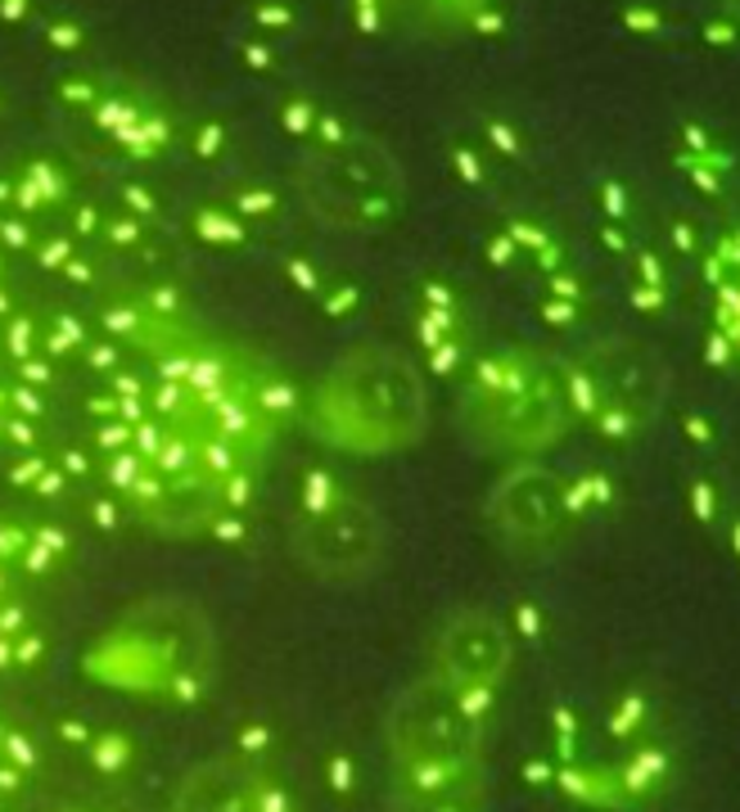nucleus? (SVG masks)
<instances>
[{
    "mask_svg": "<svg viewBox=\"0 0 740 812\" xmlns=\"http://www.w3.org/2000/svg\"><path fill=\"white\" fill-rule=\"evenodd\" d=\"M307 425L321 443L348 456L407 451L429 425L425 379L402 353L384 344H357L312 388Z\"/></svg>",
    "mask_w": 740,
    "mask_h": 812,
    "instance_id": "nucleus-1",
    "label": "nucleus"
},
{
    "mask_svg": "<svg viewBox=\"0 0 740 812\" xmlns=\"http://www.w3.org/2000/svg\"><path fill=\"white\" fill-rule=\"evenodd\" d=\"M465 429L493 451H543L569 425L565 379L524 348L493 353L465 384Z\"/></svg>",
    "mask_w": 740,
    "mask_h": 812,
    "instance_id": "nucleus-2",
    "label": "nucleus"
},
{
    "mask_svg": "<svg viewBox=\"0 0 740 812\" xmlns=\"http://www.w3.org/2000/svg\"><path fill=\"white\" fill-rule=\"evenodd\" d=\"M307 209L339 231H371L402 213V168L366 131H353L339 150H307L298 168Z\"/></svg>",
    "mask_w": 740,
    "mask_h": 812,
    "instance_id": "nucleus-3",
    "label": "nucleus"
},
{
    "mask_svg": "<svg viewBox=\"0 0 740 812\" xmlns=\"http://www.w3.org/2000/svg\"><path fill=\"white\" fill-rule=\"evenodd\" d=\"M663 362L637 338H600L587 348L565 379L569 412L596 420L600 429H641L663 406Z\"/></svg>",
    "mask_w": 740,
    "mask_h": 812,
    "instance_id": "nucleus-4",
    "label": "nucleus"
},
{
    "mask_svg": "<svg viewBox=\"0 0 740 812\" xmlns=\"http://www.w3.org/2000/svg\"><path fill=\"white\" fill-rule=\"evenodd\" d=\"M384 750L388 772L484 763V722L465 713L447 682L425 672L393 700L384 718Z\"/></svg>",
    "mask_w": 740,
    "mask_h": 812,
    "instance_id": "nucleus-5",
    "label": "nucleus"
},
{
    "mask_svg": "<svg viewBox=\"0 0 740 812\" xmlns=\"http://www.w3.org/2000/svg\"><path fill=\"white\" fill-rule=\"evenodd\" d=\"M290 547L298 565L321 582H362L384 565L388 532L375 506L344 488L321 515H303L294 524Z\"/></svg>",
    "mask_w": 740,
    "mask_h": 812,
    "instance_id": "nucleus-6",
    "label": "nucleus"
},
{
    "mask_svg": "<svg viewBox=\"0 0 740 812\" xmlns=\"http://www.w3.org/2000/svg\"><path fill=\"white\" fill-rule=\"evenodd\" d=\"M574 519V488L547 465H515L488 497V524L510 551H547L569 532Z\"/></svg>",
    "mask_w": 740,
    "mask_h": 812,
    "instance_id": "nucleus-7",
    "label": "nucleus"
},
{
    "mask_svg": "<svg viewBox=\"0 0 740 812\" xmlns=\"http://www.w3.org/2000/svg\"><path fill=\"white\" fill-rule=\"evenodd\" d=\"M172 812H298V799L266 763L222 754L185 772Z\"/></svg>",
    "mask_w": 740,
    "mask_h": 812,
    "instance_id": "nucleus-8",
    "label": "nucleus"
},
{
    "mask_svg": "<svg viewBox=\"0 0 740 812\" xmlns=\"http://www.w3.org/2000/svg\"><path fill=\"white\" fill-rule=\"evenodd\" d=\"M510 628L488 609H456L434 637V677L452 691H493L510 672Z\"/></svg>",
    "mask_w": 740,
    "mask_h": 812,
    "instance_id": "nucleus-9",
    "label": "nucleus"
},
{
    "mask_svg": "<svg viewBox=\"0 0 740 812\" xmlns=\"http://www.w3.org/2000/svg\"><path fill=\"white\" fill-rule=\"evenodd\" d=\"M388 812H488V772L429 794H388Z\"/></svg>",
    "mask_w": 740,
    "mask_h": 812,
    "instance_id": "nucleus-10",
    "label": "nucleus"
},
{
    "mask_svg": "<svg viewBox=\"0 0 740 812\" xmlns=\"http://www.w3.org/2000/svg\"><path fill=\"white\" fill-rule=\"evenodd\" d=\"M69 199V176H63L54 163H45V159H32L28 168H23V176L14 181V213L19 217H37V213H50V209H59V203Z\"/></svg>",
    "mask_w": 740,
    "mask_h": 812,
    "instance_id": "nucleus-11",
    "label": "nucleus"
},
{
    "mask_svg": "<svg viewBox=\"0 0 740 812\" xmlns=\"http://www.w3.org/2000/svg\"><path fill=\"white\" fill-rule=\"evenodd\" d=\"M87 759H91L95 772L122 777L131 768V759H136V744H131V735H122V731H95L91 744H87Z\"/></svg>",
    "mask_w": 740,
    "mask_h": 812,
    "instance_id": "nucleus-12",
    "label": "nucleus"
},
{
    "mask_svg": "<svg viewBox=\"0 0 740 812\" xmlns=\"http://www.w3.org/2000/svg\"><path fill=\"white\" fill-rule=\"evenodd\" d=\"M91 344L87 338V329H82V321H73V316H54L50 321V329L41 334V353L50 357V362H63V357H82V348Z\"/></svg>",
    "mask_w": 740,
    "mask_h": 812,
    "instance_id": "nucleus-13",
    "label": "nucleus"
},
{
    "mask_svg": "<svg viewBox=\"0 0 740 812\" xmlns=\"http://www.w3.org/2000/svg\"><path fill=\"white\" fill-rule=\"evenodd\" d=\"M0 348L14 357V366H19L23 357L41 353V329H37V321H32V316H19V312L6 316V325H0Z\"/></svg>",
    "mask_w": 740,
    "mask_h": 812,
    "instance_id": "nucleus-14",
    "label": "nucleus"
},
{
    "mask_svg": "<svg viewBox=\"0 0 740 812\" xmlns=\"http://www.w3.org/2000/svg\"><path fill=\"white\" fill-rule=\"evenodd\" d=\"M194 231L204 235L209 244H231V248L249 240V235H244V226H240V222H235L226 209H222V213H217V209H199V217H194Z\"/></svg>",
    "mask_w": 740,
    "mask_h": 812,
    "instance_id": "nucleus-15",
    "label": "nucleus"
},
{
    "mask_svg": "<svg viewBox=\"0 0 740 812\" xmlns=\"http://www.w3.org/2000/svg\"><path fill=\"white\" fill-rule=\"evenodd\" d=\"M0 759H6L10 768H19V772H28V777L41 768L37 740L28 731H19V727H6V735H0Z\"/></svg>",
    "mask_w": 740,
    "mask_h": 812,
    "instance_id": "nucleus-16",
    "label": "nucleus"
},
{
    "mask_svg": "<svg viewBox=\"0 0 740 812\" xmlns=\"http://www.w3.org/2000/svg\"><path fill=\"white\" fill-rule=\"evenodd\" d=\"M145 474V456L141 451H113V456H104V479H109V488L118 493V497H126L131 493V484H136Z\"/></svg>",
    "mask_w": 740,
    "mask_h": 812,
    "instance_id": "nucleus-17",
    "label": "nucleus"
},
{
    "mask_svg": "<svg viewBox=\"0 0 740 812\" xmlns=\"http://www.w3.org/2000/svg\"><path fill=\"white\" fill-rule=\"evenodd\" d=\"M100 240H104L109 248H145L150 226H145V222H136V217H126V213H113V217H104Z\"/></svg>",
    "mask_w": 740,
    "mask_h": 812,
    "instance_id": "nucleus-18",
    "label": "nucleus"
},
{
    "mask_svg": "<svg viewBox=\"0 0 740 812\" xmlns=\"http://www.w3.org/2000/svg\"><path fill=\"white\" fill-rule=\"evenodd\" d=\"M41 663H45V637L37 628L10 637V672H32Z\"/></svg>",
    "mask_w": 740,
    "mask_h": 812,
    "instance_id": "nucleus-19",
    "label": "nucleus"
},
{
    "mask_svg": "<svg viewBox=\"0 0 740 812\" xmlns=\"http://www.w3.org/2000/svg\"><path fill=\"white\" fill-rule=\"evenodd\" d=\"M226 209H235V213H253V217H272V213L281 209V199H276V190H266V185H240Z\"/></svg>",
    "mask_w": 740,
    "mask_h": 812,
    "instance_id": "nucleus-20",
    "label": "nucleus"
},
{
    "mask_svg": "<svg viewBox=\"0 0 740 812\" xmlns=\"http://www.w3.org/2000/svg\"><path fill=\"white\" fill-rule=\"evenodd\" d=\"M100 95H104V82H95V78H63V87H59V100L69 109H78V113H87V118L100 104Z\"/></svg>",
    "mask_w": 740,
    "mask_h": 812,
    "instance_id": "nucleus-21",
    "label": "nucleus"
},
{
    "mask_svg": "<svg viewBox=\"0 0 740 812\" xmlns=\"http://www.w3.org/2000/svg\"><path fill=\"white\" fill-rule=\"evenodd\" d=\"M32 253H37V262H41L45 271H63V266H69V262L78 257L73 235H37Z\"/></svg>",
    "mask_w": 740,
    "mask_h": 812,
    "instance_id": "nucleus-22",
    "label": "nucleus"
},
{
    "mask_svg": "<svg viewBox=\"0 0 740 812\" xmlns=\"http://www.w3.org/2000/svg\"><path fill=\"white\" fill-rule=\"evenodd\" d=\"M82 362H87L95 375L113 379V375L122 371V344H113V338H91V344L82 348Z\"/></svg>",
    "mask_w": 740,
    "mask_h": 812,
    "instance_id": "nucleus-23",
    "label": "nucleus"
},
{
    "mask_svg": "<svg viewBox=\"0 0 740 812\" xmlns=\"http://www.w3.org/2000/svg\"><path fill=\"white\" fill-rule=\"evenodd\" d=\"M217 497H222V510L240 515L253 501V474L249 469H235V474H226V479H217Z\"/></svg>",
    "mask_w": 740,
    "mask_h": 812,
    "instance_id": "nucleus-24",
    "label": "nucleus"
},
{
    "mask_svg": "<svg viewBox=\"0 0 740 812\" xmlns=\"http://www.w3.org/2000/svg\"><path fill=\"white\" fill-rule=\"evenodd\" d=\"M37 244V231L19 213H0V253H23Z\"/></svg>",
    "mask_w": 740,
    "mask_h": 812,
    "instance_id": "nucleus-25",
    "label": "nucleus"
},
{
    "mask_svg": "<svg viewBox=\"0 0 740 812\" xmlns=\"http://www.w3.org/2000/svg\"><path fill=\"white\" fill-rule=\"evenodd\" d=\"M316 118H321V104L307 100V95H290V100L281 104V122H285V131H294V135H307V131L316 126Z\"/></svg>",
    "mask_w": 740,
    "mask_h": 812,
    "instance_id": "nucleus-26",
    "label": "nucleus"
},
{
    "mask_svg": "<svg viewBox=\"0 0 740 812\" xmlns=\"http://www.w3.org/2000/svg\"><path fill=\"white\" fill-rule=\"evenodd\" d=\"M28 541H32V547H41V551H45L50 560H59V565L69 560V547H73V537L63 532V528H54V524H37V528L28 532Z\"/></svg>",
    "mask_w": 740,
    "mask_h": 812,
    "instance_id": "nucleus-27",
    "label": "nucleus"
},
{
    "mask_svg": "<svg viewBox=\"0 0 740 812\" xmlns=\"http://www.w3.org/2000/svg\"><path fill=\"white\" fill-rule=\"evenodd\" d=\"M14 371H19V384H28V388H37V393L54 384V362H50L45 353H32V357H23Z\"/></svg>",
    "mask_w": 740,
    "mask_h": 812,
    "instance_id": "nucleus-28",
    "label": "nucleus"
},
{
    "mask_svg": "<svg viewBox=\"0 0 740 812\" xmlns=\"http://www.w3.org/2000/svg\"><path fill=\"white\" fill-rule=\"evenodd\" d=\"M240 754L253 759V763H262L266 754H272V731H266L262 722H244L240 727Z\"/></svg>",
    "mask_w": 740,
    "mask_h": 812,
    "instance_id": "nucleus-29",
    "label": "nucleus"
},
{
    "mask_svg": "<svg viewBox=\"0 0 740 812\" xmlns=\"http://www.w3.org/2000/svg\"><path fill=\"white\" fill-rule=\"evenodd\" d=\"M131 447V425L126 420H100L95 429V451L100 456H113V451H126Z\"/></svg>",
    "mask_w": 740,
    "mask_h": 812,
    "instance_id": "nucleus-30",
    "label": "nucleus"
},
{
    "mask_svg": "<svg viewBox=\"0 0 740 812\" xmlns=\"http://www.w3.org/2000/svg\"><path fill=\"white\" fill-rule=\"evenodd\" d=\"M357 290L353 285H321V307H325V316H348L353 307H357Z\"/></svg>",
    "mask_w": 740,
    "mask_h": 812,
    "instance_id": "nucleus-31",
    "label": "nucleus"
},
{
    "mask_svg": "<svg viewBox=\"0 0 740 812\" xmlns=\"http://www.w3.org/2000/svg\"><path fill=\"white\" fill-rule=\"evenodd\" d=\"M45 469H50V460H45L41 451H28V456H19V465L10 469V484H14V488H28V493H32V488H37V479H41Z\"/></svg>",
    "mask_w": 740,
    "mask_h": 812,
    "instance_id": "nucleus-32",
    "label": "nucleus"
},
{
    "mask_svg": "<svg viewBox=\"0 0 740 812\" xmlns=\"http://www.w3.org/2000/svg\"><path fill=\"white\" fill-rule=\"evenodd\" d=\"M28 785H32V777L28 772H19V768H10L6 759H0V803H19L23 794H28Z\"/></svg>",
    "mask_w": 740,
    "mask_h": 812,
    "instance_id": "nucleus-33",
    "label": "nucleus"
},
{
    "mask_svg": "<svg viewBox=\"0 0 740 812\" xmlns=\"http://www.w3.org/2000/svg\"><path fill=\"white\" fill-rule=\"evenodd\" d=\"M325 777L334 794H353V759L348 754H330L325 759Z\"/></svg>",
    "mask_w": 740,
    "mask_h": 812,
    "instance_id": "nucleus-34",
    "label": "nucleus"
},
{
    "mask_svg": "<svg viewBox=\"0 0 740 812\" xmlns=\"http://www.w3.org/2000/svg\"><path fill=\"white\" fill-rule=\"evenodd\" d=\"M54 731H59V740L69 744V750H82V754H87V744H91V735H95L82 718H59V722H54Z\"/></svg>",
    "mask_w": 740,
    "mask_h": 812,
    "instance_id": "nucleus-35",
    "label": "nucleus"
},
{
    "mask_svg": "<svg viewBox=\"0 0 740 812\" xmlns=\"http://www.w3.org/2000/svg\"><path fill=\"white\" fill-rule=\"evenodd\" d=\"M104 231V213L95 209V203H73V235H100Z\"/></svg>",
    "mask_w": 740,
    "mask_h": 812,
    "instance_id": "nucleus-36",
    "label": "nucleus"
},
{
    "mask_svg": "<svg viewBox=\"0 0 740 812\" xmlns=\"http://www.w3.org/2000/svg\"><path fill=\"white\" fill-rule=\"evenodd\" d=\"M122 194H126V217H136V222H141V217H154V213H159V199H154L150 190L126 185Z\"/></svg>",
    "mask_w": 740,
    "mask_h": 812,
    "instance_id": "nucleus-37",
    "label": "nucleus"
},
{
    "mask_svg": "<svg viewBox=\"0 0 740 812\" xmlns=\"http://www.w3.org/2000/svg\"><path fill=\"white\" fill-rule=\"evenodd\" d=\"M63 474H69V484L78 488L82 479H91V451H63L59 460H54Z\"/></svg>",
    "mask_w": 740,
    "mask_h": 812,
    "instance_id": "nucleus-38",
    "label": "nucleus"
},
{
    "mask_svg": "<svg viewBox=\"0 0 740 812\" xmlns=\"http://www.w3.org/2000/svg\"><path fill=\"white\" fill-rule=\"evenodd\" d=\"M91 519H95V528L113 532V528L122 524V510H118V501H109V497H95V501H91Z\"/></svg>",
    "mask_w": 740,
    "mask_h": 812,
    "instance_id": "nucleus-39",
    "label": "nucleus"
},
{
    "mask_svg": "<svg viewBox=\"0 0 740 812\" xmlns=\"http://www.w3.org/2000/svg\"><path fill=\"white\" fill-rule=\"evenodd\" d=\"M59 276H69L73 285H95V281H100V276H95V262H91V257H73L69 266L59 271Z\"/></svg>",
    "mask_w": 740,
    "mask_h": 812,
    "instance_id": "nucleus-40",
    "label": "nucleus"
},
{
    "mask_svg": "<svg viewBox=\"0 0 740 812\" xmlns=\"http://www.w3.org/2000/svg\"><path fill=\"white\" fill-rule=\"evenodd\" d=\"M285 271H290V276H294L303 290H312V294L321 290V276L312 271V262H303V257H290V262H285Z\"/></svg>",
    "mask_w": 740,
    "mask_h": 812,
    "instance_id": "nucleus-41",
    "label": "nucleus"
},
{
    "mask_svg": "<svg viewBox=\"0 0 740 812\" xmlns=\"http://www.w3.org/2000/svg\"><path fill=\"white\" fill-rule=\"evenodd\" d=\"M199 154H204V159L222 154V126H213V122H209L204 131H199Z\"/></svg>",
    "mask_w": 740,
    "mask_h": 812,
    "instance_id": "nucleus-42",
    "label": "nucleus"
},
{
    "mask_svg": "<svg viewBox=\"0 0 740 812\" xmlns=\"http://www.w3.org/2000/svg\"><path fill=\"white\" fill-rule=\"evenodd\" d=\"M50 41H54V45H78V41H82V28H78V23H54V28H50Z\"/></svg>",
    "mask_w": 740,
    "mask_h": 812,
    "instance_id": "nucleus-43",
    "label": "nucleus"
},
{
    "mask_svg": "<svg viewBox=\"0 0 740 812\" xmlns=\"http://www.w3.org/2000/svg\"><path fill=\"white\" fill-rule=\"evenodd\" d=\"M253 14L266 28H294V10H253Z\"/></svg>",
    "mask_w": 740,
    "mask_h": 812,
    "instance_id": "nucleus-44",
    "label": "nucleus"
},
{
    "mask_svg": "<svg viewBox=\"0 0 740 812\" xmlns=\"http://www.w3.org/2000/svg\"><path fill=\"white\" fill-rule=\"evenodd\" d=\"M0 213H14V181L0 176Z\"/></svg>",
    "mask_w": 740,
    "mask_h": 812,
    "instance_id": "nucleus-45",
    "label": "nucleus"
},
{
    "mask_svg": "<svg viewBox=\"0 0 740 812\" xmlns=\"http://www.w3.org/2000/svg\"><path fill=\"white\" fill-rule=\"evenodd\" d=\"M10 596H19L14 591V574H10V565H0V600H10Z\"/></svg>",
    "mask_w": 740,
    "mask_h": 812,
    "instance_id": "nucleus-46",
    "label": "nucleus"
},
{
    "mask_svg": "<svg viewBox=\"0 0 740 812\" xmlns=\"http://www.w3.org/2000/svg\"><path fill=\"white\" fill-rule=\"evenodd\" d=\"M59 812H82V808H59Z\"/></svg>",
    "mask_w": 740,
    "mask_h": 812,
    "instance_id": "nucleus-47",
    "label": "nucleus"
},
{
    "mask_svg": "<svg viewBox=\"0 0 740 812\" xmlns=\"http://www.w3.org/2000/svg\"><path fill=\"white\" fill-rule=\"evenodd\" d=\"M0 735H6V722H0Z\"/></svg>",
    "mask_w": 740,
    "mask_h": 812,
    "instance_id": "nucleus-48",
    "label": "nucleus"
},
{
    "mask_svg": "<svg viewBox=\"0 0 740 812\" xmlns=\"http://www.w3.org/2000/svg\"><path fill=\"white\" fill-rule=\"evenodd\" d=\"M0 812H6V803H0Z\"/></svg>",
    "mask_w": 740,
    "mask_h": 812,
    "instance_id": "nucleus-49",
    "label": "nucleus"
},
{
    "mask_svg": "<svg viewBox=\"0 0 740 812\" xmlns=\"http://www.w3.org/2000/svg\"><path fill=\"white\" fill-rule=\"evenodd\" d=\"M6 812H10V808H6Z\"/></svg>",
    "mask_w": 740,
    "mask_h": 812,
    "instance_id": "nucleus-50",
    "label": "nucleus"
}]
</instances>
